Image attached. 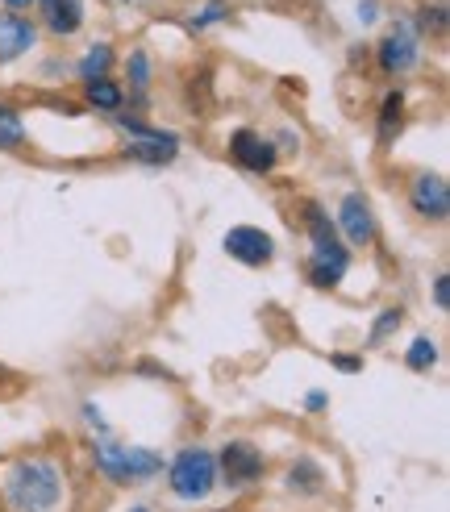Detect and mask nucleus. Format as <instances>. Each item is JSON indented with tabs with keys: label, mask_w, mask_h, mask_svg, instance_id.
<instances>
[{
	"label": "nucleus",
	"mask_w": 450,
	"mask_h": 512,
	"mask_svg": "<svg viewBox=\"0 0 450 512\" xmlns=\"http://www.w3.org/2000/svg\"><path fill=\"white\" fill-rule=\"evenodd\" d=\"M5 492L17 512H50L63 496V471L50 458H21L9 471Z\"/></svg>",
	"instance_id": "1"
},
{
	"label": "nucleus",
	"mask_w": 450,
	"mask_h": 512,
	"mask_svg": "<svg viewBox=\"0 0 450 512\" xmlns=\"http://www.w3.org/2000/svg\"><path fill=\"white\" fill-rule=\"evenodd\" d=\"M305 221H309V238H313V254H309V279L317 288H338V279L350 267V254L338 242V229L330 225L317 204H305Z\"/></svg>",
	"instance_id": "2"
},
{
	"label": "nucleus",
	"mask_w": 450,
	"mask_h": 512,
	"mask_svg": "<svg viewBox=\"0 0 450 512\" xmlns=\"http://www.w3.org/2000/svg\"><path fill=\"white\" fill-rule=\"evenodd\" d=\"M96 467L117 483H142L150 475L163 471V458L150 454L142 446H117V442H100L96 446Z\"/></svg>",
	"instance_id": "3"
},
{
	"label": "nucleus",
	"mask_w": 450,
	"mask_h": 512,
	"mask_svg": "<svg viewBox=\"0 0 450 512\" xmlns=\"http://www.w3.org/2000/svg\"><path fill=\"white\" fill-rule=\"evenodd\" d=\"M167 475H171L167 479L171 492L180 496V500H205L213 492V483H217V458L209 450H184L171 463Z\"/></svg>",
	"instance_id": "4"
},
{
	"label": "nucleus",
	"mask_w": 450,
	"mask_h": 512,
	"mask_svg": "<svg viewBox=\"0 0 450 512\" xmlns=\"http://www.w3.org/2000/svg\"><path fill=\"white\" fill-rule=\"evenodd\" d=\"M225 254L246 267H263V263H271L275 242H271V234H263L255 225H234L230 234H225Z\"/></svg>",
	"instance_id": "5"
},
{
	"label": "nucleus",
	"mask_w": 450,
	"mask_h": 512,
	"mask_svg": "<svg viewBox=\"0 0 450 512\" xmlns=\"http://www.w3.org/2000/svg\"><path fill=\"white\" fill-rule=\"evenodd\" d=\"M125 130H130V146H125V155L130 159H142V163H171L175 150H180V142H175V134H159V130H146V125L138 121H121Z\"/></svg>",
	"instance_id": "6"
},
{
	"label": "nucleus",
	"mask_w": 450,
	"mask_h": 512,
	"mask_svg": "<svg viewBox=\"0 0 450 512\" xmlns=\"http://www.w3.org/2000/svg\"><path fill=\"white\" fill-rule=\"evenodd\" d=\"M221 475L230 488H242V483H255L263 475V454L250 442H230L221 450Z\"/></svg>",
	"instance_id": "7"
},
{
	"label": "nucleus",
	"mask_w": 450,
	"mask_h": 512,
	"mask_svg": "<svg viewBox=\"0 0 450 512\" xmlns=\"http://www.w3.org/2000/svg\"><path fill=\"white\" fill-rule=\"evenodd\" d=\"M409 200H413V213L430 217V221H446V213H450V188L442 175H417Z\"/></svg>",
	"instance_id": "8"
},
{
	"label": "nucleus",
	"mask_w": 450,
	"mask_h": 512,
	"mask_svg": "<svg viewBox=\"0 0 450 512\" xmlns=\"http://www.w3.org/2000/svg\"><path fill=\"white\" fill-rule=\"evenodd\" d=\"M417 34L409 30V25H396V30H388V38L380 42V67L388 75H400V71H409L417 63Z\"/></svg>",
	"instance_id": "9"
},
{
	"label": "nucleus",
	"mask_w": 450,
	"mask_h": 512,
	"mask_svg": "<svg viewBox=\"0 0 450 512\" xmlns=\"http://www.w3.org/2000/svg\"><path fill=\"white\" fill-rule=\"evenodd\" d=\"M230 155H234L246 171H255V175H263V171L275 167V146H271L267 138H259L255 130H238V134L230 138Z\"/></svg>",
	"instance_id": "10"
},
{
	"label": "nucleus",
	"mask_w": 450,
	"mask_h": 512,
	"mask_svg": "<svg viewBox=\"0 0 450 512\" xmlns=\"http://www.w3.org/2000/svg\"><path fill=\"white\" fill-rule=\"evenodd\" d=\"M38 42V30L21 13H0V63L21 59Z\"/></svg>",
	"instance_id": "11"
},
{
	"label": "nucleus",
	"mask_w": 450,
	"mask_h": 512,
	"mask_svg": "<svg viewBox=\"0 0 450 512\" xmlns=\"http://www.w3.org/2000/svg\"><path fill=\"white\" fill-rule=\"evenodd\" d=\"M338 217H342L346 238L355 242V246H367V242L375 238V217H371V204H367V196H363V192H350V196L342 200Z\"/></svg>",
	"instance_id": "12"
},
{
	"label": "nucleus",
	"mask_w": 450,
	"mask_h": 512,
	"mask_svg": "<svg viewBox=\"0 0 450 512\" xmlns=\"http://www.w3.org/2000/svg\"><path fill=\"white\" fill-rule=\"evenodd\" d=\"M38 9H42L46 30L59 38H71L84 25V0H38Z\"/></svg>",
	"instance_id": "13"
},
{
	"label": "nucleus",
	"mask_w": 450,
	"mask_h": 512,
	"mask_svg": "<svg viewBox=\"0 0 450 512\" xmlns=\"http://www.w3.org/2000/svg\"><path fill=\"white\" fill-rule=\"evenodd\" d=\"M109 63H113V50H109L105 42H96V46L88 50V55L80 59V80H105Z\"/></svg>",
	"instance_id": "14"
},
{
	"label": "nucleus",
	"mask_w": 450,
	"mask_h": 512,
	"mask_svg": "<svg viewBox=\"0 0 450 512\" xmlns=\"http://www.w3.org/2000/svg\"><path fill=\"white\" fill-rule=\"evenodd\" d=\"M400 113H405V96L392 92V96L384 100V109H380V142H384V146H388L392 134L400 130Z\"/></svg>",
	"instance_id": "15"
},
{
	"label": "nucleus",
	"mask_w": 450,
	"mask_h": 512,
	"mask_svg": "<svg viewBox=\"0 0 450 512\" xmlns=\"http://www.w3.org/2000/svg\"><path fill=\"white\" fill-rule=\"evenodd\" d=\"M88 105L105 109V113L121 109V88H117V84H109V80H88Z\"/></svg>",
	"instance_id": "16"
},
{
	"label": "nucleus",
	"mask_w": 450,
	"mask_h": 512,
	"mask_svg": "<svg viewBox=\"0 0 450 512\" xmlns=\"http://www.w3.org/2000/svg\"><path fill=\"white\" fill-rule=\"evenodd\" d=\"M21 138H25V125H21V117H17L9 105H0V150H13V146H21Z\"/></svg>",
	"instance_id": "17"
},
{
	"label": "nucleus",
	"mask_w": 450,
	"mask_h": 512,
	"mask_svg": "<svg viewBox=\"0 0 450 512\" xmlns=\"http://www.w3.org/2000/svg\"><path fill=\"white\" fill-rule=\"evenodd\" d=\"M405 363H409L413 371H430V367L438 363V346H434L430 338H417V342L409 346V354H405Z\"/></svg>",
	"instance_id": "18"
},
{
	"label": "nucleus",
	"mask_w": 450,
	"mask_h": 512,
	"mask_svg": "<svg viewBox=\"0 0 450 512\" xmlns=\"http://www.w3.org/2000/svg\"><path fill=\"white\" fill-rule=\"evenodd\" d=\"M396 325H400V309H384V317L375 321V329H371V342H380L384 334H392Z\"/></svg>",
	"instance_id": "19"
},
{
	"label": "nucleus",
	"mask_w": 450,
	"mask_h": 512,
	"mask_svg": "<svg viewBox=\"0 0 450 512\" xmlns=\"http://www.w3.org/2000/svg\"><path fill=\"white\" fill-rule=\"evenodd\" d=\"M130 75H134V88H146L150 84V67H146L142 50H134V55H130Z\"/></svg>",
	"instance_id": "20"
},
{
	"label": "nucleus",
	"mask_w": 450,
	"mask_h": 512,
	"mask_svg": "<svg viewBox=\"0 0 450 512\" xmlns=\"http://www.w3.org/2000/svg\"><path fill=\"white\" fill-rule=\"evenodd\" d=\"M434 300H438V309H446V304H450V284H446V275L434 284Z\"/></svg>",
	"instance_id": "21"
},
{
	"label": "nucleus",
	"mask_w": 450,
	"mask_h": 512,
	"mask_svg": "<svg viewBox=\"0 0 450 512\" xmlns=\"http://www.w3.org/2000/svg\"><path fill=\"white\" fill-rule=\"evenodd\" d=\"M334 363H338L342 371H359V358H346V354H338V358H334Z\"/></svg>",
	"instance_id": "22"
},
{
	"label": "nucleus",
	"mask_w": 450,
	"mask_h": 512,
	"mask_svg": "<svg viewBox=\"0 0 450 512\" xmlns=\"http://www.w3.org/2000/svg\"><path fill=\"white\" fill-rule=\"evenodd\" d=\"M359 17H363V21H371V17H375V0H367V5H359Z\"/></svg>",
	"instance_id": "23"
},
{
	"label": "nucleus",
	"mask_w": 450,
	"mask_h": 512,
	"mask_svg": "<svg viewBox=\"0 0 450 512\" xmlns=\"http://www.w3.org/2000/svg\"><path fill=\"white\" fill-rule=\"evenodd\" d=\"M5 5H9V9H30L34 0H5Z\"/></svg>",
	"instance_id": "24"
},
{
	"label": "nucleus",
	"mask_w": 450,
	"mask_h": 512,
	"mask_svg": "<svg viewBox=\"0 0 450 512\" xmlns=\"http://www.w3.org/2000/svg\"><path fill=\"white\" fill-rule=\"evenodd\" d=\"M134 512H150V508H134Z\"/></svg>",
	"instance_id": "25"
}]
</instances>
